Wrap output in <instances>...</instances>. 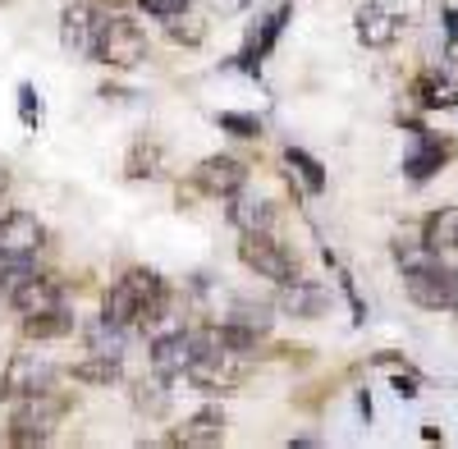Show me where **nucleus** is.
<instances>
[{
  "instance_id": "1",
  "label": "nucleus",
  "mask_w": 458,
  "mask_h": 449,
  "mask_svg": "<svg viewBox=\"0 0 458 449\" xmlns=\"http://www.w3.org/2000/svg\"><path fill=\"white\" fill-rule=\"evenodd\" d=\"M42 248H47V224L32 211H5L0 216V289L19 284L32 271V261Z\"/></svg>"
},
{
  "instance_id": "2",
  "label": "nucleus",
  "mask_w": 458,
  "mask_h": 449,
  "mask_svg": "<svg viewBox=\"0 0 458 449\" xmlns=\"http://www.w3.org/2000/svg\"><path fill=\"white\" fill-rule=\"evenodd\" d=\"M151 42H147V28L129 14H101L97 19V42H92V60L106 69H138L147 64Z\"/></svg>"
},
{
  "instance_id": "3",
  "label": "nucleus",
  "mask_w": 458,
  "mask_h": 449,
  "mask_svg": "<svg viewBox=\"0 0 458 449\" xmlns=\"http://www.w3.org/2000/svg\"><path fill=\"white\" fill-rule=\"evenodd\" d=\"M64 413H69V394H55V390L14 399V413H10L5 440H10V445H47Z\"/></svg>"
},
{
  "instance_id": "4",
  "label": "nucleus",
  "mask_w": 458,
  "mask_h": 449,
  "mask_svg": "<svg viewBox=\"0 0 458 449\" xmlns=\"http://www.w3.org/2000/svg\"><path fill=\"white\" fill-rule=\"evenodd\" d=\"M248 353H234V349H202L188 367V381H193L202 394H239V385L248 381Z\"/></svg>"
},
{
  "instance_id": "5",
  "label": "nucleus",
  "mask_w": 458,
  "mask_h": 449,
  "mask_svg": "<svg viewBox=\"0 0 458 449\" xmlns=\"http://www.w3.org/2000/svg\"><path fill=\"white\" fill-rule=\"evenodd\" d=\"M239 261L257 280H271V284H289L298 275V257L284 243H276V234H243L239 239Z\"/></svg>"
},
{
  "instance_id": "6",
  "label": "nucleus",
  "mask_w": 458,
  "mask_h": 449,
  "mask_svg": "<svg viewBox=\"0 0 458 449\" xmlns=\"http://www.w3.org/2000/svg\"><path fill=\"white\" fill-rule=\"evenodd\" d=\"M55 362H47L42 353H14L5 362V377H0V399H28V394H42L55 390Z\"/></svg>"
},
{
  "instance_id": "7",
  "label": "nucleus",
  "mask_w": 458,
  "mask_h": 449,
  "mask_svg": "<svg viewBox=\"0 0 458 449\" xmlns=\"http://www.w3.org/2000/svg\"><path fill=\"white\" fill-rule=\"evenodd\" d=\"M403 28H408V14L394 5V0H367V5L358 10V42L367 51L394 47L403 37Z\"/></svg>"
},
{
  "instance_id": "8",
  "label": "nucleus",
  "mask_w": 458,
  "mask_h": 449,
  "mask_svg": "<svg viewBox=\"0 0 458 449\" xmlns=\"http://www.w3.org/2000/svg\"><path fill=\"white\" fill-rule=\"evenodd\" d=\"M198 358V330H170L151 340V371L165 381H183Z\"/></svg>"
},
{
  "instance_id": "9",
  "label": "nucleus",
  "mask_w": 458,
  "mask_h": 449,
  "mask_svg": "<svg viewBox=\"0 0 458 449\" xmlns=\"http://www.w3.org/2000/svg\"><path fill=\"white\" fill-rule=\"evenodd\" d=\"M5 303L19 312V317H37V312H51L64 303V284L55 275H42V271H28L19 284L5 289Z\"/></svg>"
},
{
  "instance_id": "10",
  "label": "nucleus",
  "mask_w": 458,
  "mask_h": 449,
  "mask_svg": "<svg viewBox=\"0 0 458 449\" xmlns=\"http://www.w3.org/2000/svg\"><path fill=\"white\" fill-rule=\"evenodd\" d=\"M193 183L207 193V198H220V202H229L234 193H243L248 189V165L239 161V157H207L198 170H193Z\"/></svg>"
},
{
  "instance_id": "11",
  "label": "nucleus",
  "mask_w": 458,
  "mask_h": 449,
  "mask_svg": "<svg viewBox=\"0 0 458 449\" xmlns=\"http://www.w3.org/2000/svg\"><path fill=\"white\" fill-rule=\"evenodd\" d=\"M97 19H101V10L92 5V0H69V5L60 10V47L69 55H92Z\"/></svg>"
},
{
  "instance_id": "12",
  "label": "nucleus",
  "mask_w": 458,
  "mask_h": 449,
  "mask_svg": "<svg viewBox=\"0 0 458 449\" xmlns=\"http://www.w3.org/2000/svg\"><path fill=\"white\" fill-rule=\"evenodd\" d=\"M326 308H330V293H326V284H317V280H289V284H280V298H276V312H284V317H293V321H317V317H326Z\"/></svg>"
},
{
  "instance_id": "13",
  "label": "nucleus",
  "mask_w": 458,
  "mask_h": 449,
  "mask_svg": "<svg viewBox=\"0 0 458 449\" xmlns=\"http://www.w3.org/2000/svg\"><path fill=\"white\" fill-rule=\"evenodd\" d=\"M293 19V5H276L271 14H266L252 32H248V42H243V55H239V64L248 69V73H257V64L271 55V47L280 42V32H284V23Z\"/></svg>"
},
{
  "instance_id": "14",
  "label": "nucleus",
  "mask_w": 458,
  "mask_h": 449,
  "mask_svg": "<svg viewBox=\"0 0 458 449\" xmlns=\"http://www.w3.org/2000/svg\"><path fill=\"white\" fill-rule=\"evenodd\" d=\"M170 440H174V445H188V449H211V445L225 440V413L207 403V408H198V413L188 418Z\"/></svg>"
},
{
  "instance_id": "15",
  "label": "nucleus",
  "mask_w": 458,
  "mask_h": 449,
  "mask_svg": "<svg viewBox=\"0 0 458 449\" xmlns=\"http://www.w3.org/2000/svg\"><path fill=\"white\" fill-rule=\"evenodd\" d=\"M170 403H174V394H170V381L165 377H142L138 385H133V408L147 418V422H165L170 418Z\"/></svg>"
},
{
  "instance_id": "16",
  "label": "nucleus",
  "mask_w": 458,
  "mask_h": 449,
  "mask_svg": "<svg viewBox=\"0 0 458 449\" xmlns=\"http://www.w3.org/2000/svg\"><path fill=\"white\" fill-rule=\"evenodd\" d=\"M229 220L239 224V234H271L276 230V202H252L243 193L229 198Z\"/></svg>"
},
{
  "instance_id": "17",
  "label": "nucleus",
  "mask_w": 458,
  "mask_h": 449,
  "mask_svg": "<svg viewBox=\"0 0 458 449\" xmlns=\"http://www.w3.org/2000/svg\"><path fill=\"white\" fill-rule=\"evenodd\" d=\"M79 330V317H73L64 303L60 308H51V312H37V317H23V335L28 340H69V335Z\"/></svg>"
},
{
  "instance_id": "18",
  "label": "nucleus",
  "mask_w": 458,
  "mask_h": 449,
  "mask_svg": "<svg viewBox=\"0 0 458 449\" xmlns=\"http://www.w3.org/2000/svg\"><path fill=\"white\" fill-rule=\"evenodd\" d=\"M124 174L129 179H161L165 174V147L157 142V138H138L133 147H129V161H124Z\"/></svg>"
},
{
  "instance_id": "19",
  "label": "nucleus",
  "mask_w": 458,
  "mask_h": 449,
  "mask_svg": "<svg viewBox=\"0 0 458 449\" xmlns=\"http://www.w3.org/2000/svg\"><path fill=\"white\" fill-rule=\"evenodd\" d=\"M69 377L79 385H97V390H110L114 381L124 377V358H101V353H88L83 362L69 367Z\"/></svg>"
},
{
  "instance_id": "20",
  "label": "nucleus",
  "mask_w": 458,
  "mask_h": 449,
  "mask_svg": "<svg viewBox=\"0 0 458 449\" xmlns=\"http://www.w3.org/2000/svg\"><path fill=\"white\" fill-rule=\"evenodd\" d=\"M161 23H165V37H170L174 47L198 51V47L207 42V14H198L193 5H188V10H174V14H165Z\"/></svg>"
},
{
  "instance_id": "21",
  "label": "nucleus",
  "mask_w": 458,
  "mask_h": 449,
  "mask_svg": "<svg viewBox=\"0 0 458 449\" xmlns=\"http://www.w3.org/2000/svg\"><path fill=\"white\" fill-rule=\"evenodd\" d=\"M422 243L431 248V252H458V207H440V211H431L427 216V224H422Z\"/></svg>"
},
{
  "instance_id": "22",
  "label": "nucleus",
  "mask_w": 458,
  "mask_h": 449,
  "mask_svg": "<svg viewBox=\"0 0 458 449\" xmlns=\"http://www.w3.org/2000/svg\"><path fill=\"white\" fill-rule=\"evenodd\" d=\"M83 344H88V353H101V358H124L129 330L114 326V321H106V317H97V321L83 326Z\"/></svg>"
},
{
  "instance_id": "23",
  "label": "nucleus",
  "mask_w": 458,
  "mask_h": 449,
  "mask_svg": "<svg viewBox=\"0 0 458 449\" xmlns=\"http://www.w3.org/2000/svg\"><path fill=\"white\" fill-rule=\"evenodd\" d=\"M445 157H449V142H440V138H431L427 129H422V138H417V152L403 161V170H408V179H431L440 165H445Z\"/></svg>"
},
{
  "instance_id": "24",
  "label": "nucleus",
  "mask_w": 458,
  "mask_h": 449,
  "mask_svg": "<svg viewBox=\"0 0 458 449\" xmlns=\"http://www.w3.org/2000/svg\"><path fill=\"white\" fill-rule=\"evenodd\" d=\"M284 165H289V179H298L302 183V193H312V198H321L326 193V165L317 161V157H308L302 147H289L284 152Z\"/></svg>"
},
{
  "instance_id": "25",
  "label": "nucleus",
  "mask_w": 458,
  "mask_h": 449,
  "mask_svg": "<svg viewBox=\"0 0 458 449\" xmlns=\"http://www.w3.org/2000/svg\"><path fill=\"white\" fill-rule=\"evenodd\" d=\"M412 97L422 110H454L458 106V88L449 79H440V73H422V79L412 83Z\"/></svg>"
},
{
  "instance_id": "26",
  "label": "nucleus",
  "mask_w": 458,
  "mask_h": 449,
  "mask_svg": "<svg viewBox=\"0 0 458 449\" xmlns=\"http://www.w3.org/2000/svg\"><path fill=\"white\" fill-rule=\"evenodd\" d=\"M271 312H276L271 303H252V298H234V303H229V321L252 326L257 335H271V326H276V317H271Z\"/></svg>"
},
{
  "instance_id": "27",
  "label": "nucleus",
  "mask_w": 458,
  "mask_h": 449,
  "mask_svg": "<svg viewBox=\"0 0 458 449\" xmlns=\"http://www.w3.org/2000/svg\"><path fill=\"white\" fill-rule=\"evenodd\" d=\"M19 120H23V129H32V133L47 124V106H42V97H37L32 83L19 88Z\"/></svg>"
},
{
  "instance_id": "28",
  "label": "nucleus",
  "mask_w": 458,
  "mask_h": 449,
  "mask_svg": "<svg viewBox=\"0 0 458 449\" xmlns=\"http://www.w3.org/2000/svg\"><path fill=\"white\" fill-rule=\"evenodd\" d=\"M216 124L225 133H234V138H261V120L257 115H243V110H220Z\"/></svg>"
},
{
  "instance_id": "29",
  "label": "nucleus",
  "mask_w": 458,
  "mask_h": 449,
  "mask_svg": "<svg viewBox=\"0 0 458 449\" xmlns=\"http://www.w3.org/2000/svg\"><path fill=\"white\" fill-rule=\"evenodd\" d=\"M133 5H142L151 19H165L174 10H188V5H198V0H133Z\"/></svg>"
},
{
  "instance_id": "30",
  "label": "nucleus",
  "mask_w": 458,
  "mask_h": 449,
  "mask_svg": "<svg viewBox=\"0 0 458 449\" xmlns=\"http://www.w3.org/2000/svg\"><path fill=\"white\" fill-rule=\"evenodd\" d=\"M394 394L399 399H417V394H422V381H417L412 371H399V377H394Z\"/></svg>"
},
{
  "instance_id": "31",
  "label": "nucleus",
  "mask_w": 458,
  "mask_h": 449,
  "mask_svg": "<svg viewBox=\"0 0 458 449\" xmlns=\"http://www.w3.org/2000/svg\"><path fill=\"white\" fill-rule=\"evenodd\" d=\"M445 55L458 60V14H449V42H445Z\"/></svg>"
},
{
  "instance_id": "32",
  "label": "nucleus",
  "mask_w": 458,
  "mask_h": 449,
  "mask_svg": "<svg viewBox=\"0 0 458 449\" xmlns=\"http://www.w3.org/2000/svg\"><path fill=\"white\" fill-rule=\"evenodd\" d=\"M243 5H248V0H211V10H220V14H234Z\"/></svg>"
},
{
  "instance_id": "33",
  "label": "nucleus",
  "mask_w": 458,
  "mask_h": 449,
  "mask_svg": "<svg viewBox=\"0 0 458 449\" xmlns=\"http://www.w3.org/2000/svg\"><path fill=\"white\" fill-rule=\"evenodd\" d=\"M92 5H97V10H110V14H114V10H124V5H133V0H92Z\"/></svg>"
},
{
  "instance_id": "34",
  "label": "nucleus",
  "mask_w": 458,
  "mask_h": 449,
  "mask_svg": "<svg viewBox=\"0 0 458 449\" xmlns=\"http://www.w3.org/2000/svg\"><path fill=\"white\" fill-rule=\"evenodd\" d=\"M0 5H14V0H0Z\"/></svg>"
}]
</instances>
